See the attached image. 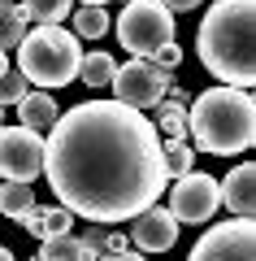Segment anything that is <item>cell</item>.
I'll use <instances>...</instances> for the list:
<instances>
[{
    "mask_svg": "<svg viewBox=\"0 0 256 261\" xmlns=\"http://www.w3.org/2000/svg\"><path fill=\"white\" fill-rule=\"evenodd\" d=\"M44 174L70 214L126 222L165 192L161 130L122 100H82L48 126Z\"/></svg>",
    "mask_w": 256,
    "mask_h": 261,
    "instance_id": "obj_1",
    "label": "cell"
},
{
    "mask_svg": "<svg viewBox=\"0 0 256 261\" xmlns=\"http://www.w3.org/2000/svg\"><path fill=\"white\" fill-rule=\"evenodd\" d=\"M256 0H217L195 31L200 61L213 79L230 87L256 83Z\"/></svg>",
    "mask_w": 256,
    "mask_h": 261,
    "instance_id": "obj_2",
    "label": "cell"
},
{
    "mask_svg": "<svg viewBox=\"0 0 256 261\" xmlns=\"http://www.w3.org/2000/svg\"><path fill=\"white\" fill-rule=\"evenodd\" d=\"M187 135L204 152L235 157L256 144V100L247 87H209L187 105Z\"/></svg>",
    "mask_w": 256,
    "mask_h": 261,
    "instance_id": "obj_3",
    "label": "cell"
},
{
    "mask_svg": "<svg viewBox=\"0 0 256 261\" xmlns=\"http://www.w3.org/2000/svg\"><path fill=\"white\" fill-rule=\"evenodd\" d=\"M78 35L61 31V22H39L18 44V70L35 87H65L70 79H78Z\"/></svg>",
    "mask_w": 256,
    "mask_h": 261,
    "instance_id": "obj_4",
    "label": "cell"
},
{
    "mask_svg": "<svg viewBox=\"0 0 256 261\" xmlns=\"http://www.w3.org/2000/svg\"><path fill=\"white\" fill-rule=\"evenodd\" d=\"M118 39L135 57H152L161 44L174 39V13L161 0H126V9L118 18Z\"/></svg>",
    "mask_w": 256,
    "mask_h": 261,
    "instance_id": "obj_5",
    "label": "cell"
},
{
    "mask_svg": "<svg viewBox=\"0 0 256 261\" xmlns=\"http://www.w3.org/2000/svg\"><path fill=\"white\" fill-rule=\"evenodd\" d=\"M109 87H113V100L130 105V109H152L156 100H165V92H174V79L152 61H126L113 70Z\"/></svg>",
    "mask_w": 256,
    "mask_h": 261,
    "instance_id": "obj_6",
    "label": "cell"
},
{
    "mask_svg": "<svg viewBox=\"0 0 256 261\" xmlns=\"http://www.w3.org/2000/svg\"><path fill=\"white\" fill-rule=\"evenodd\" d=\"M256 257V222L252 218H230L217 222L195 240L187 261H252Z\"/></svg>",
    "mask_w": 256,
    "mask_h": 261,
    "instance_id": "obj_7",
    "label": "cell"
},
{
    "mask_svg": "<svg viewBox=\"0 0 256 261\" xmlns=\"http://www.w3.org/2000/svg\"><path fill=\"white\" fill-rule=\"evenodd\" d=\"M0 174L18 178V183H31V178L44 174V140H39V130L22 126V122L0 130Z\"/></svg>",
    "mask_w": 256,
    "mask_h": 261,
    "instance_id": "obj_8",
    "label": "cell"
},
{
    "mask_svg": "<svg viewBox=\"0 0 256 261\" xmlns=\"http://www.w3.org/2000/svg\"><path fill=\"white\" fill-rule=\"evenodd\" d=\"M221 209V196H217V178L200 174V170H187V174H178L174 192H169V214L178 218V222H209L213 214Z\"/></svg>",
    "mask_w": 256,
    "mask_h": 261,
    "instance_id": "obj_9",
    "label": "cell"
},
{
    "mask_svg": "<svg viewBox=\"0 0 256 261\" xmlns=\"http://www.w3.org/2000/svg\"><path fill=\"white\" fill-rule=\"evenodd\" d=\"M130 240L139 244V252H169L178 244V218L161 205H148L135 214V226H130Z\"/></svg>",
    "mask_w": 256,
    "mask_h": 261,
    "instance_id": "obj_10",
    "label": "cell"
},
{
    "mask_svg": "<svg viewBox=\"0 0 256 261\" xmlns=\"http://www.w3.org/2000/svg\"><path fill=\"white\" fill-rule=\"evenodd\" d=\"M217 196H221V205H226L235 218H252V209H256V166L252 161L235 166L217 183Z\"/></svg>",
    "mask_w": 256,
    "mask_h": 261,
    "instance_id": "obj_11",
    "label": "cell"
},
{
    "mask_svg": "<svg viewBox=\"0 0 256 261\" xmlns=\"http://www.w3.org/2000/svg\"><path fill=\"white\" fill-rule=\"evenodd\" d=\"M18 222L26 226V235H35V240H48V235L74 231V214H70L65 205H31Z\"/></svg>",
    "mask_w": 256,
    "mask_h": 261,
    "instance_id": "obj_12",
    "label": "cell"
},
{
    "mask_svg": "<svg viewBox=\"0 0 256 261\" xmlns=\"http://www.w3.org/2000/svg\"><path fill=\"white\" fill-rule=\"evenodd\" d=\"M18 118H22V126H31V130H48L56 122V100L48 92H26L18 100Z\"/></svg>",
    "mask_w": 256,
    "mask_h": 261,
    "instance_id": "obj_13",
    "label": "cell"
},
{
    "mask_svg": "<svg viewBox=\"0 0 256 261\" xmlns=\"http://www.w3.org/2000/svg\"><path fill=\"white\" fill-rule=\"evenodd\" d=\"M39 261H96V257L78 244V235H74V231H61V235H48V240H44Z\"/></svg>",
    "mask_w": 256,
    "mask_h": 261,
    "instance_id": "obj_14",
    "label": "cell"
},
{
    "mask_svg": "<svg viewBox=\"0 0 256 261\" xmlns=\"http://www.w3.org/2000/svg\"><path fill=\"white\" fill-rule=\"evenodd\" d=\"M26 13H22V5H13V0H0V53H9V48L22 44V35H26Z\"/></svg>",
    "mask_w": 256,
    "mask_h": 261,
    "instance_id": "obj_15",
    "label": "cell"
},
{
    "mask_svg": "<svg viewBox=\"0 0 256 261\" xmlns=\"http://www.w3.org/2000/svg\"><path fill=\"white\" fill-rule=\"evenodd\" d=\"M113 70H118V61H113L109 53H82L78 57V79L87 87H109V79H113Z\"/></svg>",
    "mask_w": 256,
    "mask_h": 261,
    "instance_id": "obj_16",
    "label": "cell"
},
{
    "mask_svg": "<svg viewBox=\"0 0 256 261\" xmlns=\"http://www.w3.org/2000/svg\"><path fill=\"white\" fill-rule=\"evenodd\" d=\"M31 205H35L31 183H18V178H5V183H0V214H5V218H13V222H18Z\"/></svg>",
    "mask_w": 256,
    "mask_h": 261,
    "instance_id": "obj_17",
    "label": "cell"
},
{
    "mask_svg": "<svg viewBox=\"0 0 256 261\" xmlns=\"http://www.w3.org/2000/svg\"><path fill=\"white\" fill-rule=\"evenodd\" d=\"M161 109H156V130H165V140H187V105L178 100H156Z\"/></svg>",
    "mask_w": 256,
    "mask_h": 261,
    "instance_id": "obj_18",
    "label": "cell"
},
{
    "mask_svg": "<svg viewBox=\"0 0 256 261\" xmlns=\"http://www.w3.org/2000/svg\"><path fill=\"white\" fill-rule=\"evenodd\" d=\"M161 166H165V178H178L187 170H195V152L187 140H165L161 144Z\"/></svg>",
    "mask_w": 256,
    "mask_h": 261,
    "instance_id": "obj_19",
    "label": "cell"
},
{
    "mask_svg": "<svg viewBox=\"0 0 256 261\" xmlns=\"http://www.w3.org/2000/svg\"><path fill=\"white\" fill-rule=\"evenodd\" d=\"M74 0H22V13L31 22H65Z\"/></svg>",
    "mask_w": 256,
    "mask_h": 261,
    "instance_id": "obj_20",
    "label": "cell"
},
{
    "mask_svg": "<svg viewBox=\"0 0 256 261\" xmlns=\"http://www.w3.org/2000/svg\"><path fill=\"white\" fill-rule=\"evenodd\" d=\"M74 31H78L82 39H100L104 31H109V18H104V5H82V9L74 13Z\"/></svg>",
    "mask_w": 256,
    "mask_h": 261,
    "instance_id": "obj_21",
    "label": "cell"
},
{
    "mask_svg": "<svg viewBox=\"0 0 256 261\" xmlns=\"http://www.w3.org/2000/svg\"><path fill=\"white\" fill-rule=\"evenodd\" d=\"M26 92H31V83H26L22 70H5L0 74V105H18Z\"/></svg>",
    "mask_w": 256,
    "mask_h": 261,
    "instance_id": "obj_22",
    "label": "cell"
},
{
    "mask_svg": "<svg viewBox=\"0 0 256 261\" xmlns=\"http://www.w3.org/2000/svg\"><path fill=\"white\" fill-rule=\"evenodd\" d=\"M178 61H183V48H178L174 39H169V44H161V48L152 53V65H161V70H174Z\"/></svg>",
    "mask_w": 256,
    "mask_h": 261,
    "instance_id": "obj_23",
    "label": "cell"
},
{
    "mask_svg": "<svg viewBox=\"0 0 256 261\" xmlns=\"http://www.w3.org/2000/svg\"><path fill=\"white\" fill-rule=\"evenodd\" d=\"M78 244L92 252V257H100V252H104V231H82V235H78Z\"/></svg>",
    "mask_w": 256,
    "mask_h": 261,
    "instance_id": "obj_24",
    "label": "cell"
},
{
    "mask_svg": "<svg viewBox=\"0 0 256 261\" xmlns=\"http://www.w3.org/2000/svg\"><path fill=\"white\" fill-rule=\"evenodd\" d=\"M169 13H191V9H200V0H161Z\"/></svg>",
    "mask_w": 256,
    "mask_h": 261,
    "instance_id": "obj_25",
    "label": "cell"
},
{
    "mask_svg": "<svg viewBox=\"0 0 256 261\" xmlns=\"http://www.w3.org/2000/svg\"><path fill=\"white\" fill-rule=\"evenodd\" d=\"M96 261H144L139 252H130V248H122V252H100Z\"/></svg>",
    "mask_w": 256,
    "mask_h": 261,
    "instance_id": "obj_26",
    "label": "cell"
},
{
    "mask_svg": "<svg viewBox=\"0 0 256 261\" xmlns=\"http://www.w3.org/2000/svg\"><path fill=\"white\" fill-rule=\"evenodd\" d=\"M122 248H130L126 235H104V252H122Z\"/></svg>",
    "mask_w": 256,
    "mask_h": 261,
    "instance_id": "obj_27",
    "label": "cell"
},
{
    "mask_svg": "<svg viewBox=\"0 0 256 261\" xmlns=\"http://www.w3.org/2000/svg\"><path fill=\"white\" fill-rule=\"evenodd\" d=\"M0 261H13V252H9V248H5V244H0Z\"/></svg>",
    "mask_w": 256,
    "mask_h": 261,
    "instance_id": "obj_28",
    "label": "cell"
},
{
    "mask_svg": "<svg viewBox=\"0 0 256 261\" xmlns=\"http://www.w3.org/2000/svg\"><path fill=\"white\" fill-rule=\"evenodd\" d=\"M5 70H9V61H5V53H0V74H5Z\"/></svg>",
    "mask_w": 256,
    "mask_h": 261,
    "instance_id": "obj_29",
    "label": "cell"
},
{
    "mask_svg": "<svg viewBox=\"0 0 256 261\" xmlns=\"http://www.w3.org/2000/svg\"><path fill=\"white\" fill-rule=\"evenodd\" d=\"M82 5H109V0H82Z\"/></svg>",
    "mask_w": 256,
    "mask_h": 261,
    "instance_id": "obj_30",
    "label": "cell"
},
{
    "mask_svg": "<svg viewBox=\"0 0 256 261\" xmlns=\"http://www.w3.org/2000/svg\"><path fill=\"white\" fill-rule=\"evenodd\" d=\"M0 122H5V105H0Z\"/></svg>",
    "mask_w": 256,
    "mask_h": 261,
    "instance_id": "obj_31",
    "label": "cell"
}]
</instances>
